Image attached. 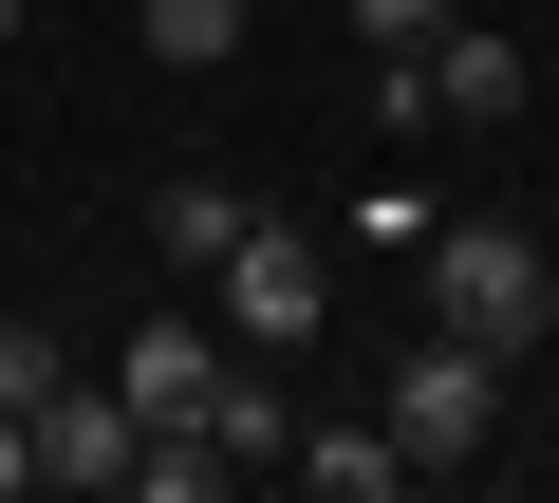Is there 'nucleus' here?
I'll use <instances>...</instances> for the list:
<instances>
[{
	"mask_svg": "<svg viewBox=\"0 0 559 503\" xmlns=\"http://www.w3.org/2000/svg\"><path fill=\"white\" fill-rule=\"evenodd\" d=\"M429 318L485 336V355H540V336H559V280H540L522 224H429Z\"/></svg>",
	"mask_w": 559,
	"mask_h": 503,
	"instance_id": "nucleus-1",
	"label": "nucleus"
},
{
	"mask_svg": "<svg viewBox=\"0 0 559 503\" xmlns=\"http://www.w3.org/2000/svg\"><path fill=\"white\" fill-rule=\"evenodd\" d=\"M485 429H503V355L429 318V336H411V373H392V447H411V484H448Z\"/></svg>",
	"mask_w": 559,
	"mask_h": 503,
	"instance_id": "nucleus-2",
	"label": "nucleus"
},
{
	"mask_svg": "<svg viewBox=\"0 0 559 503\" xmlns=\"http://www.w3.org/2000/svg\"><path fill=\"white\" fill-rule=\"evenodd\" d=\"M299 336H318V242L261 205V224L224 242V355H299Z\"/></svg>",
	"mask_w": 559,
	"mask_h": 503,
	"instance_id": "nucleus-3",
	"label": "nucleus"
},
{
	"mask_svg": "<svg viewBox=\"0 0 559 503\" xmlns=\"http://www.w3.org/2000/svg\"><path fill=\"white\" fill-rule=\"evenodd\" d=\"M131 447H150V410H131L112 373H57V392H38V484H94V503H131Z\"/></svg>",
	"mask_w": 559,
	"mask_h": 503,
	"instance_id": "nucleus-4",
	"label": "nucleus"
},
{
	"mask_svg": "<svg viewBox=\"0 0 559 503\" xmlns=\"http://www.w3.org/2000/svg\"><path fill=\"white\" fill-rule=\"evenodd\" d=\"M112 392L150 410V429H205V392H224V318H131V355H112Z\"/></svg>",
	"mask_w": 559,
	"mask_h": 503,
	"instance_id": "nucleus-5",
	"label": "nucleus"
},
{
	"mask_svg": "<svg viewBox=\"0 0 559 503\" xmlns=\"http://www.w3.org/2000/svg\"><path fill=\"white\" fill-rule=\"evenodd\" d=\"M522 94H540V75H522V38H485V20H448V38H429V131H522Z\"/></svg>",
	"mask_w": 559,
	"mask_h": 503,
	"instance_id": "nucleus-6",
	"label": "nucleus"
},
{
	"mask_svg": "<svg viewBox=\"0 0 559 503\" xmlns=\"http://www.w3.org/2000/svg\"><path fill=\"white\" fill-rule=\"evenodd\" d=\"M242 224H261V187H224V168H187V187L150 205V262H168V280H224V242H242Z\"/></svg>",
	"mask_w": 559,
	"mask_h": 503,
	"instance_id": "nucleus-7",
	"label": "nucleus"
},
{
	"mask_svg": "<svg viewBox=\"0 0 559 503\" xmlns=\"http://www.w3.org/2000/svg\"><path fill=\"white\" fill-rule=\"evenodd\" d=\"M205 447H224V466H299V392H280V355H224V392H205Z\"/></svg>",
	"mask_w": 559,
	"mask_h": 503,
	"instance_id": "nucleus-8",
	"label": "nucleus"
},
{
	"mask_svg": "<svg viewBox=\"0 0 559 503\" xmlns=\"http://www.w3.org/2000/svg\"><path fill=\"white\" fill-rule=\"evenodd\" d=\"M242 20H261V0H131L150 75H224V57H242Z\"/></svg>",
	"mask_w": 559,
	"mask_h": 503,
	"instance_id": "nucleus-9",
	"label": "nucleus"
},
{
	"mask_svg": "<svg viewBox=\"0 0 559 503\" xmlns=\"http://www.w3.org/2000/svg\"><path fill=\"white\" fill-rule=\"evenodd\" d=\"M299 484H318V503H392V484H411L392 410H373V429H299Z\"/></svg>",
	"mask_w": 559,
	"mask_h": 503,
	"instance_id": "nucleus-10",
	"label": "nucleus"
},
{
	"mask_svg": "<svg viewBox=\"0 0 559 503\" xmlns=\"http://www.w3.org/2000/svg\"><path fill=\"white\" fill-rule=\"evenodd\" d=\"M57 373H75V355H57V336H38V318H0V410H38V392H57Z\"/></svg>",
	"mask_w": 559,
	"mask_h": 503,
	"instance_id": "nucleus-11",
	"label": "nucleus"
},
{
	"mask_svg": "<svg viewBox=\"0 0 559 503\" xmlns=\"http://www.w3.org/2000/svg\"><path fill=\"white\" fill-rule=\"evenodd\" d=\"M448 20H466V0H355V38H373V57H411V38H448Z\"/></svg>",
	"mask_w": 559,
	"mask_h": 503,
	"instance_id": "nucleus-12",
	"label": "nucleus"
},
{
	"mask_svg": "<svg viewBox=\"0 0 559 503\" xmlns=\"http://www.w3.org/2000/svg\"><path fill=\"white\" fill-rule=\"evenodd\" d=\"M38 484V410H0V503H20Z\"/></svg>",
	"mask_w": 559,
	"mask_h": 503,
	"instance_id": "nucleus-13",
	"label": "nucleus"
},
{
	"mask_svg": "<svg viewBox=\"0 0 559 503\" xmlns=\"http://www.w3.org/2000/svg\"><path fill=\"white\" fill-rule=\"evenodd\" d=\"M0 38H20V0H0Z\"/></svg>",
	"mask_w": 559,
	"mask_h": 503,
	"instance_id": "nucleus-14",
	"label": "nucleus"
}]
</instances>
